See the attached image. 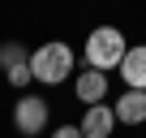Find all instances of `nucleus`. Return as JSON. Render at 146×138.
Wrapping results in <instances>:
<instances>
[{
	"instance_id": "obj_1",
	"label": "nucleus",
	"mask_w": 146,
	"mask_h": 138,
	"mask_svg": "<svg viewBox=\"0 0 146 138\" xmlns=\"http://www.w3.org/2000/svg\"><path fill=\"white\" fill-rule=\"evenodd\" d=\"M73 69H78V56H73V48L60 43V39H47V43H39V48L30 52V74H35V82H43V86L69 82Z\"/></svg>"
},
{
	"instance_id": "obj_2",
	"label": "nucleus",
	"mask_w": 146,
	"mask_h": 138,
	"mask_svg": "<svg viewBox=\"0 0 146 138\" xmlns=\"http://www.w3.org/2000/svg\"><path fill=\"white\" fill-rule=\"evenodd\" d=\"M125 52H129V39H125V30H116V26H95V30L86 35V43H82L86 69H99V74L120 69Z\"/></svg>"
},
{
	"instance_id": "obj_3",
	"label": "nucleus",
	"mask_w": 146,
	"mask_h": 138,
	"mask_svg": "<svg viewBox=\"0 0 146 138\" xmlns=\"http://www.w3.org/2000/svg\"><path fill=\"white\" fill-rule=\"evenodd\" d=\"M13 125H17V134H26V138H39L47 125H52V104L47 99H39V95H17V104H13Z\"/></svg>"
},
{
	"instance_id": "obj_4",
	"label": "nucleus",
	"mask_w": 146,
	"mask_h": 138,
	"mask_svg": "<svg viewBox=\"0 0 146 138\" xmlns=\"http://www.w3.org/2000/svg\"><path fill=\"white\" fill-rule=\"evenodd\" d=\"M73 95H78L86 108L108 104V74H99V69H82V74H73Z\"/></svg>"
},
{
	"instance_id": "obj_5",
	"label": "nucleus",
	"mask_w": 146,
	"mask_h": 138,
	"mask_svg": "<svg viewBox=\"0 0 146 138\" xmlns=\"http://www.w3.org/2000/svg\"><path fill=\"white\" fill-rule=\"evenodd\" d=\"M116 74H120L125 91H146V43H129V52H125Z\"/></svg>"
},
{
	"instance_id": "obj_6",
	"label": "nucleus",
	"mask_w": 146,
	"mask_h": 138,
	"mask_svg": "<svg viewBox=\"0 0 146 138\" xmlns=\"http://www.w3.org/2000/svg\"><path fill=\"white\" fill-rule=\"evenodd\" d=\"M78 129H82V138H112V134H116V112H112V104L86 108L82 121H78Z\"/></svg>"
},
{
	"instance_id": "obj_7",
	"label": "nucleus",
	"mask_w": 146,
	"mask_h": 138,
	"mask_svg": "<svg viewBox=\"0 0 146 138\" xmlns=\"http://www.w3.org/2000/svg\"><path fill=\"white\" fill-rule=\"evenodd\" d=\"M112 112H116V125H142L146 121V91H125L112 104Z\"/></svg>"
},
{
	"instance_id": "obj_8",
	"label": "nucleus",
	"mask_w": 146,
	"mask_h": 138,
	"mask_svg": "<svg viewBox=\"0 0 146 138\" xmlns=\"http://www.w3.org/2000/svg\"><path fill=\"white\" fill-rule=\"evenodd\" d=\"M17 65H30V52L22 48V43H0V69H17Z\"/></svg>"
},
{
	"instance_id": "obj_9",
	"label": "nucleus",
	"mask_w": 146,
	"mask_h": 138,
	"mask_svg": "<svg viewBox=\"0 0 146 138\" xmlns=\"http://www.w3.org/2000/svg\"><path fill=\"white\" fill-rule=\"evenodd\" d=\"M5 78H9V86H13V91H22V95H26V86L35 82V74H30V65H17V69H9Z\"/></svg>"
},
{
	"instance_id": "obj_10",
	"label": "nucleus",
	"mask_w": 146,
	"mask_h": 138,
	"mask_svg": "<svg viewBox=\"0 0 146 138\" xmlns=\"http://www.w3.org/2000/svg\"><path fill=\"white\" fill-rule=\"evenodd\" d=\"M52 138H82V129H78V125H56Z\"/></svg>"
}]
</instances>
